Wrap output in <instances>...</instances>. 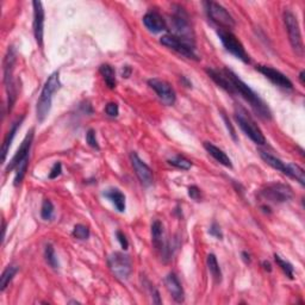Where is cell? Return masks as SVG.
I'll use <instances>...</instances> for the list:
<instances>
[{"label":"cell","instance_id":"1","mask_svg":"<svg viewBox=\"0 0 305 305\" xmlns=\"http://www.w3.org/2000/svg\"><path fill=\"white\" fill-rule=\"evenodd\" d=\"M229 75H230V79L232 81V85H234L235 87L236 94H240L244 100L249 103L250 107L253 109V111L259 116L260 118L271 119L272 114H271V110L268 109V106H267L265 101H263L261 98H260L258 94L249 87V86L244 84V82L234 73V71L229 69Z\"/></svg>","mask_w":305,"mask_h":305},{"label":"cell","instance_id":"2","mask_svg":"<svg viewBox=\"0 0 305 305\" xmlns=\"http://www.w3.org/2000/svg\"><path fill=\"white\" fill-rule=\"evenodd\" d=\"M60 87H61L60 73L59 71H54V73L50 74V77L48 78V80L43 86L42 91H41L39 100H37L36 115L40 123H43L48 117L51 109L52 97H54V94L59 91Z\"/></svg>","mask_w":305,"mask_h":305},{"label":"cell","instance_id":"3","mask_svg":"<svg viewBox=\"0 0 305 305\" xmlns=\"http://www.w3.org/2000/svg\"><path fill=\"white\" fill-rule=\"evenodd\" d=\"M173 9H174V11H173L171 17V26L173 28V31H174V36L183 40L184 42L190 44V46L195 47L194 31L185 9L180 5H174Z\"/></svg>","mask_w":305,"mask_h":305},{"label":"cell","instance_id":"4","mask_svg":"<svg viewBox=\"0 0 305 305\" xmlns=\"http://www.w3.org/2000/svg\"><path fill=\"white\" fill-rule=\"evenodd\" d=\"M235 119L239 123V127L252 141L257 145H265L266 138L265 135L262 134V131L258 127L257 122L254 118L248 114V111L242 106L236 105L235 106Z\"/></svg>","mask_w":305,"mask_h":305},{"label":"cell","instance_id":"5","mask_svg":"<svg viewBox=\"0 0 305 305\" xmlns=\"http://www.w3.org/2000/svg\"><path fill=\"white\" fill-rule=\"evenodd\" d=\"M109 267L114 276L119 280H127L133 273L131 258L122 252H115L107 259Z\"/></svg>","mask_w":305,"mask_h":305},{"label":"cell","instance_id":"6","mask_svg":"<svg viewBox=\"0 0 305 305\" xmlns=\"http://www.w3.org/2000/svg\"><path fill=\"white\" fill-rule=\"evenodd\" d=\"M217 35L220 37L222 44L225 48V50L230 52L235 56V58L240 59L241 61L244 63H249L250 59L248 52L244 49L243 44L240 42V40L232 33L231 31H228L225 29H220L217 30Z\"/></svg>","mask_w":305,"mask_h":305},{"label":"cell","instance_id":"7","mask_svg":"<svg viewBox=\"0 0 305 305\" xmlns=\"http://www.w3.org/2000/svg\"><path fill=\"white\" fill-rule=\"evenodd\" d=\"M284 23L286 26V30H288V35L290 43H291V47L293 48L296 54L302 58L304 54L302 33H300V28L298 21H297V17L291 12V11L286 10L284 12Z\"/></svg>","mask_w":305,"mask_h":305},{"label":"cell","instance_id":"8","mask_svg":"<svg viewBox=\"0 0 305 305\" xmlns=\"http://www.w3.org/2000/svg\"><path fill=\"white\" fill-rule=\"evenodd\" d=\"M203 5L205 7L208 17L213 22V23L229 30L235 28V20L232 18L231 14L228 12L227 9L222 6L221 4L214 2H204Z\"/></svg>","mask_w":305,"mask_h":305},{"label":"cell","instance_id":"9","mask_svg":"<svg viewBox=\"0 0 305 305\" xmlns=\"http://www.w3.org/2000/svg\"><path fill=\"white\" fill-rule=\"evenodd\" d=\"M260 195L273 204H282L291 201L293 197L292 188L285 184H270L260 192Z\"/></svg>","mask_w":305,"mask_h":305},{"label":"cell","instance_id":"10","mask_svg":"<svg viewBox=\"0 0 305 305\" xmlns=\"http://www.w3.org/2000/svg\"><path fill=\"white\" fill-rule=\"evenodd\" d=\"M160 43L165 47L172 49V50H174L175 52H178V54L185 56L186 59L199 61V56L197 52H195V47L190 46V44L184 42L183 40L178 39V37L172 35V33L171 35H165L161 37Z\"/></svg>","mask_w":305,"mask_h":305},{"label":"cell","instance_id":"11","mask_svg":"<svg viewBox=\"0 0 305 305\" xmlns=\"http://www.w3.org/2000/svg\"><path fill=\"white\" fill-rule=\"evenodd\" d=\"M148 85L150 86V88H153L154 91H155L157 97L160 98V100L163 101L164 104L168 105V106L174 105L176 99L175 91L173 89L172 86L169 85L167 81L154 78V79H149Z\"/></svg>","mask_w":305,"mask_h":305},{"label":"cell","instance_id":"12","mask_svg":"<svg viewBox=\"0 0 305 305\" xmlns=\"http://www.w3.org/2000/svg\"><path fill=\"white\" fill-rule=\"evenodd\" d=\"M33 133H35V130L31 129L28 134H26L25 138L23 140V142H22L20 148H18V150H17V153L14 154V156L12 157V159H11L10 164L7 165L6 172L13 171V169H16L17 166L20 165L22 161L29 159L30 150H31V146H32V141H33Z\"/></svg>","mask_w":305,"mask_h":305},{"label":"cell","instance_id":"13","mask_svg":"<svg viewBox=\"0 0 305 305\" xmlns=\"http://www.w3.org/2000/svg\"><path fill=\"white\" fill-rule=\"evenodd\" d=\"M130 161L135 169V172H136L137 178L140 179V182L142 183V185L145 186L152 185L154 175H153V171L150 169L149 166L147 165L135 152L130 154Z\"/></svg>","mask_w":305,"mask_h":305},{"label":"cell","instance_id":"14","mask_svg":"<svg viewBox=\"0 0 305 305\" xmlns=\"http://www.w3.org/2000/svg\"><path fill=\"white\" fill-rule=\"evenodd\" d=\"M257 69L262 75H265V77L268 79L271 82H273L274 85L279 86V87L285 88V89H292L293 88L292 81L290 80V79L286 77L285 74H282L281 71H279L276 68H273V67L259 65V66H257Z\"/></svg>","mask_w":305,"mask_h":305},{"label":"cell","instance_id":"15","mask_svg":"<svg viewBox=\"0 0 305 305\" xmlns=\"http://www.w3.org/2000/svg\"><path fill=\"white\" fill-rule=\"evenodd\" d=\"M33 6V35H35L36 42L40 47H43V36H44V9L43 4L41 2H32Z\"/></svg>","mask_w":305,"mask_h":305},{"label":"cell","instance_id":"16","mask_svg":"<svg viewBox=\"0 0 305 305\" xmlns=\"http://www.w3.org/2000/svg\"><path fill=\"white\" fill-rule=\"evenodd\" d=\"M206 73L212 80L216 82V84L220 86L221 88H223L230 94H236L235 87L232 85V81L230 79V75H229V69H213V68H208L206 69Z\"/></svg>","mask_w":305,"mask_h":305},{"label":"cell","instance_id":"17","mask_svg":"<svg viewBox=\"0 0 305 305\" xmlns=\"http://www.w3.org/2000/svg\"><path fill=\"white\" fill-rule=\"evenodd\" d=\"M165 285L169 295L176 303H183L185 300V292H184L182 282L179 281L178 277L174 273L167 274V277L165 278Z\"/></svg>","mask_w":305,"mask_h":305},{"label":"cell","instance_id":"18","mask_svg":"<svg viewBox=\"0 0 305 305\" xmlns=\"http://www.w3.org/2000/svg\"><path fill=\"white\" fill-rule=\"evenodd\" d=\"M143 24L153 33L163 32L167 29V24H166L164 17L159 12H156V11H149V12H147L145 17H143Z\"/></svg>","mask_w":305,"mask_h":305},{"label":"cell","instance_id":"19","mask_svg":"<svg viewBox=\"0 0 305 305\" xmlns=\"http://www.w3.org/2000/svg\"><path fill=\"white\" fill-rule=\"evenodd\" d=\"M14 63H16V50L13 47H9L7 52L4 58L3 68H4V84L7 87L10 84H12V73L14 69Z\"/></svg>","mask_w":305,"mask_h":305},{"label":"cell","instance_id":"20","mask_svg":"<svg viewBox=\"0 0 305 305\" xmlns=\"http://www.w3.org/2000/svg\"><path fill=\"white\" fill-rule=\"evenodd\" d=\"M204 148H205L206 152H208L210 155H211L213 159L217 161V163L223 165L224 167L232 168V164H231L230 157H229L227 154H225L221 148H218V147H216V146L212 145V143H210V142H204Z\"/></svg>","mask_w":305,"mask_h":305},{"label":"cell","instance_id":"21","mask_svg":"<svg viewBox=\"0 0 305 305\" xmlns=\"http://www.w3.org/2000/svg\"><path fill=\"white\" fill-rule=\"evenodd\" d=\"M23 119H24V117L18 118V119L16 120V122H14V123L12 124V127L10 128L9 133H7V135L5 136V138H4L3 147H2V161H3V163H5V161H6L7 153H9L10 147H11V145H12L13 138H14V136H16V134H17L18 129H20V128H21L22 122H23Z\"/></svg>","mask_w":305,"mask_h":305},{"label":"cell","instance_id":"22","mask_svg":"<svg viewBox=\"0 0 305 305\" xmlns=\"http://www.w3.org/2000/svg\"><path fill=\"white\" fill-rule=\"evenodd\" d=\"M152 239H153V244L154 247L156 248L157 250L165 252L167 250V247H166L165 240H164V225L160 221H154L152 224Z\"/></svg>","mask_w":305,"mask_h":305},{"label":"cell","instance_id":"23","mask_svg":"<svg viewBox=\"0 0 305 305\" xmlns=\"http://www.w3.org/2000/svg\"><path fill=\"white\" fill-rule=\"evenodd\" d=\"M104 197H106L109 201H111L112 204L115 205V208L118 210L119 212L125 211V195L123 192H120L118 188H110L104 192Z\"/></svg>","mask_w":305,"mask_h":305},{"label":"cell","instance_id":"24","mask_svg":"<svg viewBox=\"0 0 305 305\" xmlns=\"http://www.w3.org/2000/svg\"><path fill=\"white\" fill-rule=\"evenodd\" d=\"M260 156H261V159L265 161V163L271 166V167L277 169V171L281 172L282 174H285L286 173V165L285 163H282V161L280 159H278L277 156L272 155V154L267 153V152H263V150H260Z\"/></svg>","mask_w":305,"mask_h":305},{"label":"cell","instance_id":"25","mask_svg":"<svg viewBox=\"0 0 305 305\" xmlns=\"http://www.w3.org/2000/svg\"><path fill=\"white\" fill-rule=\"evenodd\" d=\"M99 71L101 77L104 79L105 84L107 85V87L110 89H114L116 87V85H117V81H116V71L114 69V67L105 63V65H101L99 67Z\"/></svg>","mask_w":305,"mask_h":305},{"label":"cell","instance_id":"26","mask_svg":"<svg viewBox=\"0 0 305 305\" xmlns=\"http://www.w3.org/2000/svg\"><path fill=\"white\" fill-rule=\"evenodd\" d=\"M285 175L290 176V178L296 179L300 185H305V173L302 167H299L298 165L295 164H288L286 165V173Z\"/></svg>","mask_w":305,"mask_h":305},{"label":"cell","instance_id":"27","mask_svg":"<svg viewBox=\"0 0 305 305\" xmlns=\"http://www.w3.org/2000/svg\"><path fill=\"white\" fill-rule=\"evenodd\" d=\"M206 263H208V268L210 271V273H211L214 281H216L217 284H220L222 281V271L220 265H218L216 255L209 254L208 259H206Z\"/></svg>","mask_w":305,"mask_h":305},{"label":"cell","instance_id":"28","mask_svg":"<svg viewBox=\"0 0 305 305\" xmlns=\"http://www.w3.org/2000/svg\"><path fill=\"white\" fill-rule=\"evenodd\" d=\"M18 272L17 266H7L5 271H4L2 274V278H0V291H5V289L9 286V284L14 278Z\"/></svg>","mask_w":305,"mask_h":305},{"label":"cell","instance_id":"29","mask_svg":"<svg viewBox=\"0 0 305 305\" xmlns=\"http://www.w3.org/2000/svg\"><path fill=\"white\" fill-rule=\"evenodd\" d=\"M168 164L173 166V167L182 169V171H188L192 167L191 161L183 155H175L168 160Z\"/></svg>","mask_w":305,"mask_h":305},{"label":"cell","instance_id":"30","mask_svg":"<svg viewBox=\"0 0 305 305\" xmlns=\"http://www.w3.org/2000/svg\"><path fill=\"white\" fill-rule=\"evenodd\" d=\"M44 258H46V261L51 268L58 270L59 268V260L56 257L55 249L51 244H47L46 249H44Z\"/></svg>","mask_w":305,"mask_h":305},{"label":"cell","instance_id":"31","mask_svg":"<svg viewBox=\"0 0 305 305\" xmlns=\"http://www.w3.org/2000/svg\"><path fill=\"white\" fill-rule=\"evenodd\" d=\"M274 260H276V262L278 263V266L280 267L282 270V272L286 274V277H289L290 279H293L295 278V268H293V266L290 263L289 261H286V260L281 259L279 255L274 254Z\"/></svg>","mask_w":305,"mask_h":305},{"label":"cell","instance_id":"32","mask_svg":"<svg viewBox=\"0 0 305 305\" xmlns=\"http://www.w3.org/2000/svg\"><path fill=\"white\" fill-rule=\"evenodd\" d=\"M28 167H29V159L22 161V163L17 166L16 174H14V180H13L14 186H18L22 182H23L25 173L28 171Z\"/></svg>","mask_w":305,"mask_h":305},{"label":"cell","instance_id":"33","mask_svg":"<svg viewBox=\"0 0 305 305\" xmlns=\"http://www.w3.org/2000/svg\"><path fill=\"white\" fill-rule=\"evenodd\" d=\"M54 204L49 201V199H44L42 209H41V217L43 218L44 221H50L52 217H54Z\"/></svg>","mask_w":305,"mask_h":305},{"label":"cell","instance_id":"34","mask_svg":"<svg viewBox=\"0 0 305 305\" xmlns=\"http://www.w3.org/2000/svg\"><path fill=\"white\" fill-rule=\"evenodd\" d=\"M73 236L79 240H87L89 237V229L84 224H77L73 229Z\"/></svg>","mask_w":305,"mask_h":305},{"label":"cell","instance_id":"35","mask_svg":"<svg viewBox=\"0 0 305 305\" xmlns=\"http://www.w3.org/2000/svg\"><path fill=\"white\" fill-rule=\"evenodd\" d=\"M86 142H87L88 146L92 147L93 149H97V150L100 149L99 143H98L97 136H96V131L93 129H89L87 133H86Z\"/></svg>","mask_w":305,"mask_h":305},{"label":"cell","instance_id":"36","mask_svg":"<svg viewBox=\"0 0 305 305\" xmlns=\"http://www.w3.org/2000/svg\"><path fill=\"white\" fill-rule=\"evenodd\" d=\"M188 195H190L191 199H193L195 202H199L202 198V191L201 188L197 187L195 185H192L188 187Z\"/></svg>","mask_w":305,"mask_h":305},{"label":"cell","instance_id":"37","mask_svg":"<svg viewBox=\"0 0 305 305\" xmlns=\"http://www.w3.org/2000/svg\"><path fill=\"white\" fill-rule=\"evenodd\" d=\"M105 112H106L107 116L110 117H117L119 114V107L116 103H109L106 106H105Z\"/></svg>","mask_w":305,"mask_h":305},{"label":"cell","instance_id":"38","mask_svg":"<svg viewBox=\"0 0 305 305\" xmlns=\"http://www.w3.org/2000/svg\"><path fill=\"white\" fill-rule=\"evenodd\" d=\"M209 234L213 237H216V239H218V240L223 239V232H222L221 227L216 223V222H213V223L211 224V227H210Z\"/></svg>","mask_w":305,"mask_h":305},{"label":"cell","instance_id":"39","mask_svg":"<svg viewBox=\"0 0 305 305\" xmlns=\"http://www.w3.org/2000/svg\"><path fill=\"white\" fill-rule=\"evenodd\" d=\"M62 173V165L61 163H55L52 166L50 172H49V179H56L58 176L61 175Z\"/></svg>","mask_w":305,"mask_h":305},{"label":"cell","instance_id":"40","mask_svg":"<svg viewBox=\"0 0 305 305\" xmlns=\"http://www.w3.org/2000/svg\"><path fill=\"white\" fill-rule=\"evenodd\" d=\"M116 236H117V240H118V242L120 244V247H122L124 250H127L128 247H129V242H128L127 236L124 235L122 231H119V230L117 232H116Z\"/></svg>","mask_w":305,"mask_h":305},{"label":"cell","instance_id":"41","mask_svg":"<svg viewBox=\"0 0 305 305\" xmlns=\"http://www.w3.org/2000/svg\"><path fill=\"white\" fill-rule=\"evenodd\" d=\"M223 116V119H224V122H225V125H227V128H228V130H229V134L231 135V137H232V140L234 141H237V137H236V133H235V129H234V127L231 125V123H230V120H229L228 118H227V116H225V114H223L222 115Z\"/></svg>","mask_w":305,"mask_h":305},{"label":"cell","instance_id":"42","mask_svg":"<svg viewBox=\"0 0 305 305\" xmlns=\"http://www.w3.org/2000/svg\"><path fill=\"white\" fill-rule=\"evenodd\" d=\"M131 71H133V69H131L130 66H123V68H122V77L128 79L131 75Z\"/></svg>","mask_w":305,"mask_h":305},{"label":"cell","instance_id":"43","mask_svg":"<svg viewBox=\"0 0 305 305\" xmlns=\"http://www.w3.org/2000/svg\"><path fill=\"white\" fill-rule=\"evenodd\" d=\"M262 267H263V270L265 271H267V272H272V265H271V262L270 261H262Z\"/></svg>","mask_w":305,"mask_h":305},{"label":"cell","instance_id":"44","mask_svg":"<svg viewBox=\"0 0 305 305\" xmlns=\"http://www.w3.org/2000/svg\"><path fill=\"white\" fill-rule=\"evenodd\" d=\"M242 258H243V261L246 263L250 262V255L248 254L247 252H242Z\"/></svg>","mask_w":305,"mask_h":305},{"label":"cell","instance_id":"45","mask_svg":"<svg viewBox=\"0 0 305 305\" xmlns=\"http://www.w3.org/2000/svg\"><path fill=\"white\" fill-rule=\"evenodd\" d=\"M304 70H302L300 71V74H299V80H300V82H302V85H304L305 82H304Z\"/></svg>","mask_w":305,"mask_h":305}]
</instances>
